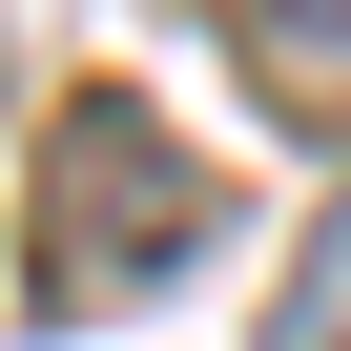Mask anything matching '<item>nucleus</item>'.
<instances>
[{
    "mask_svg": "<svg viewBox=\"0 0 351 351\" xmlns=\"http://www.w3.org/2000/svg\"><path fill=\"white\" fill-rule=\"evenodd\" d=\"M186 248H207L186 145H165L145 104H83L62 165H42V269H62V310H83V289H145V269H186Z\"/></svg>",
    "mask_w": 351,
    "mask_h": 351,
    "instance_id": "1",
    "label": "nucleus"
},
{
    "mask_svg": "<svg viewBox=\"0 0 351 351\" xmlns=\"http://www.w3.org/2000/svg\"><path fill=\"white\" fill-rule=\"evenodd\" d=\"M269 351H351V186H330V228H310V269H289Z\"/></svg>",
    "mask_w": 351,
    "mask_h": 351,
    "instance_id": "2",
    "label": "nucleus"
},
{
    "mask_svg": "<svg viewBox=\"0 0 351 351\" xmlns=\"http://www.w3.org/2000/svg\"><path fill=\"white\" fill-rule=\"evenodd\" d=\"M269 42H351V0H269Z\"/></svg>",
    "mask_w": 351,
    "mask_h": 351,
    "instance_id": "3",
    "label": "nucleus"
}]
</instances>
